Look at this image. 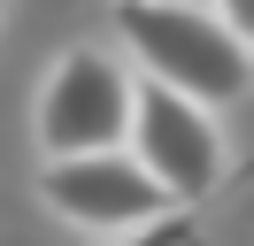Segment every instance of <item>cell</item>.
<instances>
[{
	"label": "cell",
	"mask_w": 254,
	"mask_h": 246,
	"mask_svg": "<svg viewBox=\"0 0 254 246\" xmlns=\"http://www.w3.org/2000/svg\"><path fill=\"white\" fill-rule=\"evenodd\" d=\"M116 39L131 46L139 77H162L208 108L254 92V46L231 31L216 0H116Z\"/></svg>",
	"instance_id": "cell-1"
},
{
	"label": "cell",
	"mask_w": 254,
	"mask_h": 246,
	"mask_svg": "<svg viewBox=\"0 0 254 246\" xmlns=\"http://www.w3.org/2000/svg\"><path fill=\"white\" fill-rule=\"evenodd\" d=\"M39 200L62 223L100 231V239H154V231H185L192 208L139 162L131 146H85V154H47L39 169Z\"/></svg>",
	"instance_id": "cell-2"
},
{
	"label": "cell",
	"mask_w": 254,
	"mask_h": 246,
	"mask_svg": "<svg viewBox=\"0 0 254 246\" xmlns=\"http://www.w3.org/2000/svg\"><path fill=\"white\" fill-rule=\"evenodd\" d=\"M124 146L139 154L185 208H200L223 184V162H231V154H223V131H216V108L192 100V92H177V85H162V77H139Z\"/></svg>",
	"instance_id": "cell-3"
},
{
	"label": "cell",
	"mask_w": 254,
	"mask_h": 246,
	"mask_svg": "<svg viewBox=\"0 0 254 246\" xmlns=\"http://www.w3.org/2000/svg\"><path fill=\"white\" fill-rule=\"evenodd\" d=\"M131 92L139 77H124V62L100 46H69L39 85V146L47 154H85V146H124L131 131Z\"/></svg>",
	"instance_id": "cell-4"
},
{
	"label": "cell",
	"mask_w": 254,
	"mask_h": 246,
	"mask_svg": "<svg viewBox=\"0 0 254 246\" xmlns=\"http://www.w3.org/2000/svg\"><path fill=\"white\" fill-rule=\"evenodd\" d=\"M216 8H223V15H231V31H239V39H247V46H254V0H216Z\"/></svg>",
	"instance_id": "cell-5"
}]
</instances>
